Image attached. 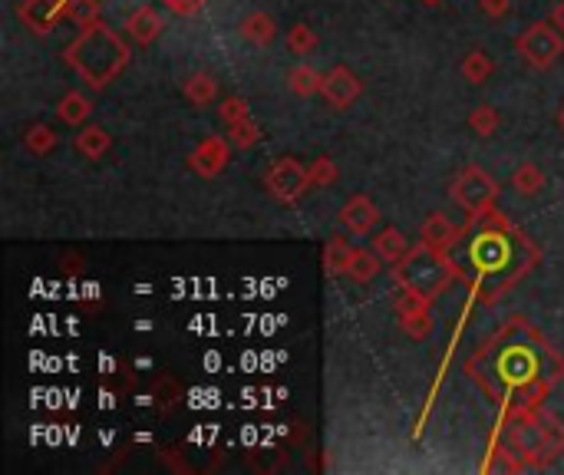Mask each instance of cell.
<instances>
[{
  "label": "cell",
  "mask_w": 564,
  "mask_h": 475,
  "mask_svg": "<svg viewBox=\"0 0 564 475\" xmlns=\"http://www.w3.org/2000/svg\"><path fill=\"white\" fill-rule=\"evenodd\" d=\"M479 7H482V14L485 17H492V20H499L508 14V7H512V0H479Z\"/></svg>",
  "instance_id": "cell-33"
},
{
  "label": "cell",
  "mask_w": 564,
  "mask_h": 475,
  "mask_svg": "<svg viewBox=\"0 0 564 475\" xmlns=\"http://www.w3.org/2000/svg\"><path fill=\"white\" fill-rule=\"evenodd\" d=\"M419 4H426V7H439L442 0H419Z\"/></svg>",
  "instance_id": "cell-35"
},
{
  "label": "cell",
  "mask_w": 564,
  "mask_h": 475,
  "mask_svg": "<svg viewBox=\"0 0 564 475\" xmlns=\"http://www.w3.org/2000/svg\"><path fill=\"white\" fill-rule=\"evenodd\" d=\"M337 222L340 228H347L350 235H370V231L380 225V208H376L367 195H353L337 212Z\"/></svg>",
  "instance_id": "cell-13"
},
{
  "label": "cell",
  "mask_w": 564,
  "mask_h": 475,
  "mask_svg": "<svg viewBox=\"0 0 564 475\" xmlns=\"http://www.w3.org/2000/svg\"><path fill=\"white\" fill-rule=\"evenodd\" d=\"M99 0H63V17L66 20H73L76 27H90L99 20Z\"/></svg>",
  "instance_id": "cell-25"
},
{
  "label": "cell",
  "mask_w": 564,
  "mask_h": 475,
  "mask_svg": "<svg viewBox=\"0 0 564 475\" xmlns=\"http://www.w3.org/2000/svg\"><path fill=\"white\" fill-rule=\"evenodd\" d=\"M502 126V116H499V109H492V106H475L472 113H469V129L475 132V136H482V139H489L495 136Z\"/></svg>",
  "instance_id": "cell-26"
},
{
  "label": "cell",
  "mask_w": 564,
  "mask_h": 475,
  "mask_svg": "<svg viewBox=\"0 0 564 475\" xmlns=\"http://www.w3.org/2000/svg\"><path fill=\"white\" fill-rule=\"evenodd\" d=\"M492 70H495L492 57L482 50H472V53H466V60H462V76H466V83L482 86L492 76Z\"/></svg>",
  "instance_id": "cell-24"
},
{
  "label": "cell",
  "mask_w": 564,
  "mask_h": 475,
  "mask_svg": "<svg viewBox=\"0 0 564 475\" xmlns=\"http://www.w3.org/2000/svg\"><path fill=\"white\" fill-rule=\"evenodd\" d=\"M126 30H129L132 43H139V47H149V43L156 40L159 33L165 30V20L159 17L156 7L142 4V7H136V10H132V14L126 17Z\"/></svg>",
  "instance_id": "cell-14"
},
{
  "label": "cell",
  "mask_w": 564,
  "mask_h": 475,
  "mask_svg": "<svg viewBox=\"0 0 564 475\" xmlns=\"http://www.w3.org/2000/svg\"><path fill=\"white\" fill-rule=\"evenodd\" d=\"M93 113V103H90V96H83L80 90H70V93H63L60 96V103H57V116L63 119L66 126H80L86 123Z\"/></svg>",
  "instance_id": "cell-18"
},
{
  "label": "cell",
  "mask_w": 564,
  "mask_h": 475,
  "mask_svg": "<svg viewBox=\"0 0 564 475\" xmlns=\"http://www.w3.org/2000/svg\"><path fill=\"white\" fill-rule=\"evenodd\" d=\"M512 189L522 195V198H532L545 189V172L538 169L535 162H522L518 169L512 172Z\"/></svg>",
  "instance_id": "cell-21"
},
{
  "label": "cell",
  "mask_w": 564,
  "mask_h": 475,
  "mask_svg": "<svg viewBox=\"0 0 564 475\" xmlns=\"http://www.w3.org/2000/svg\"><path fill=\"white\" fill-rule=\"evenodd\" d=\"M307 179H311V189H327V185L337 182V165L334 159L320 156L317 162L307 165Z\"/></svg>",
  "instance_id": "cell-30"
},
{
  "label": "cell",
  "mask_w": 564,
  "mask_h": 475,
  "mask_svg": "<svg viewBox=\"0 0 564 475\" xmlns=\"http://www.w3.org/2000/svg\"><path fill=\"white\" fill-rule=\"evenodd\" d=\"M380 254H370V248H353V258H350V268L347 274L353 281H360V284H370L376 274H380Z\"/></svg>",
  "instance_id": "cell-22"
},
{
  "label": "cell",
  "mask_w": 564,
  "mask_h": 475,
  "mask_svg": "<svg viewBox=\"0 0 564 475\" xmlns=\"http://www.w3.org/2000/svg\"><path fill=\"white\" fill-rule=\"evenodd\" d=\"M238 33L248 43H254V47H268V43H274V37H278V24H274V17L264 14V10H251V14L241 20Z\"/></svg>",
  "instance_id": "cell-15"
},
{
  "label": "cell",
  "mask_w": 564,
  "mask_h": 475,
  "mask_svg": "<svg viewBox=\"0 0 564 475\" xmlns=\"http://www.w3.org/2000/svg\"><path fill=\"white\" fill-rule=\"evenodd\" d=\"M17 17L30 33L47 37V33L57 27V20L63 17V0H24V4L17 7Z\"/></svg>",
  "instance_id": "cell-12"
},
{
  "label": "cell",
  "mask_w": 564,
  "mask_h": 475,
  "mask_svg": "<svg viewBox=\"0 0 564 475\" xmlns=\"http://www.w3.org/2000/svg\"><path fill=\"white\" fill-rule=\"evenodd\" d=\"M165 7L172 10V14H179V17H195L198 10H202L208 0H162Z\"/></svg>",
  "instance_id": "cell-32"
},
{
  "label": "cell",
  "mask_w": 564,
  "mask_h": 475,
  "mask_svg": "<svg viewBox=\"0 0 564 475\" xmlns=\"http://www.w3.org/2000/svg\"><path fill=\"white\" fill-rule=\"evenodd\" d=\"M320 83H324V73H317L314 66H294L291 73H287V86H291L294 96H314L320 93Z\"/></svg>",
  "instance_id": "cell-23"
},
{
  "label": "cell",
  "mask_w": 564,
  "mask_h": 475,
  "mask_svg": "<svg viewBox=\"0 0 564 475\" xmlns=\"http://www.w3.org/2000/svg\"><path fill=\"white\" fill-rule=\"evenodd\" d=\"M466 225L475 228V238L466 245L469 268H462V284L475 294V301L495 304L535 271L541 251L522 228L508 222L499 208H489L482 218Z\"/></svg>",
  "instance_id": "cell-2"
},
{
  "label": "cell",
  "mask_w": 564,
  "mask_h": 475,
  "mask_svg": "<svg viewBox=\"0 0 564 475\" xmlns=\"http://www.w3.org/2000/svg\"><path fill=\"white\" fill-rule=\"evenodd\" d=\"M390 278L396 287H403V291L423 294L429 301H436V297L446 294L452 284L462 281V264L452 258V254L436 251L419 241V245L406 251L403 261L393 264Z\"/></svg>",
  "instance_id": "cell-4"
},
{
  "label": "cell",
  "mask_w": 564,
  "mask_h": 475,
  "mask_svg": "<svg viewBox=\"0 0 564 475\" xmlns=\"http://www.w3.org/2000/svg\"><path fill=\"white\" fill-rule=\"evenodd\" d=\"M452 198L462 212L469 215V222L482 218L489 208H495V198H499V182L492 179L489 172L479 169V165H466L456 179H452Z\"/></svg>",
  "instance_id": "cell-6"
},
{
  "label": "cell",
  "mask_w": 564,
  "mask_h": 475,
  "mask_svg": "<svg viewBox=\"0 0 564 475\" xmlns=\"http://www.w3.org/2000/svg\"><path fill=\"white\" fill-rule=\"evenodd\" d=\"M466 231H469V225H452L442 212H433L423 225H419V241L429 248H436V251L452 254V248L459 245Z\"/></svg>",
  "instance_id": "cell-11"
},
{
  "label": "cell",
  "mask_w": 564,
  "mask_h": 475,
  "mask_svg": "<svg viewBox=\"0 0 564 475\" xmlns=\"http://www.w3.org/2000/svg\"><path fill=\"white\" fill-rule=\"evenodd\" d=\"M360 93H363L360 76L347 70V66H330L324 73V83H320V96L334 109H350L360 99Z\"/></svg>",
  "instance_id": "cell-10"
},
{
  "label": "cell",
  "mask_w": 564,
  "mask_h": 475,
  "mask_svg": "<svg viewBox=\"0 0 564 475\" xmlns=\"http://www.w3.org/2000/svg\"><path fill=\"white\" fill-rule=\"evenodd\" d=\"M228 162H231V139L221 136H205L188 152V169L202 175V179H215V175L228 169Z\"/></svg>",
  "instance_id": "cell-9"
},
{
  "label": "cell",
  "mask_w": 564,
  "mask_h": 475,
  "mask_svg": "<svg viewBox=\"0 0 564 475\" xmlns=\"http://www.w3.org/2000/svg\"><path fill=\"white\" fill-rule=\"evenodd\" d=\"M350 258H353L350 241H344L340 235L327 238V245H324V274H327V278H340V274H347Z\"/></svg>",
  "instance_id": "cell-19"
},
{
  "label": "cell",
  "mask_w": 564,
  "mask_h": 475,
  "mask_svg": "<svg viewBox=\"0 0 564 475\" xmlns=\"http://www.w3.org/2000/svg\"><path fill=\"white\" fill-rule=\"evenodd\" d=\"M515 53L532 70H548L564 57V33L555 27V20H538L515 37Z\"/></svg>",
  "instance_id": "cell-5"
},
{
  "label": "cell",
  "mask_w": 564,
  "mask_h": 475,
  "mask_svg": "<svg viewBox=\"0 0 564 475\" xmlns=\"http://www.w3.org/2000/svg\"><path fill=\"white\" fill-rule=\"evenodd\" d=\"M228 139H231V146H235V149H251V146H258L261 129L248 116V119H241V123H231L228 126Z\"/></svg>",
  "instance_id": "cell-29"
},
{
  "label": "cell",
  "mask_w": 564,
  "mask_h": 475,
  "mask_svg": "<svg viewBox=\"0 0 564 475\" xmlns=\"http://www.w3.org/2000/svg\"><path fill=\"white\" fill-rule=\"evenodd\" d=\"M551 20H555V27L564 33V0H561V4L555 7V14H551Z\"/></svg>",
  "instance_id": "cell-34"
},
{
  "label": "cell",
  "mask_w": 564,
  "mask_h": 475,
  "mask_svg": "<svg viewBox=\"0 0 564 475\" xmlns=\"http://www.w3.org/2000/svg\"><path fill=\"white\" fill-rule=\"evenodd\" d=\"M466 377L492 403L541 410L551 386L564 380V353L525 317H508L466 360Z\"/></svg>",
  "instance_id": "cell-1"
},
{
  "label": "cell",
  "mask_w": 564,
  "mask_h": 475,
  "mask_svg": "<svg viewBox=\"0 0 564 475\" xmlns=\"http://www.w3.org/2000/svg\"><path fill=\"white\" fill-rule=\"evenodd\" d=\"M287 50L294 53V57H307V53L317 50V30H311L307 24H294L287 30Z\"/></svg>",
  "instance_id": "cell-28"
},
{
  "label": "cell",
  "mask_w": 564,
  "mask_h": 475,
  "mask_svg": "<svg viewBox=\"0 0 564 475\" xmlns=\"http://www.w3.org/2000/svg\"><path fill=\"white\" fill-rule=\"evenodd\" d=\"M264 189L281 205H294L311 192V179H307V165L297 159H278L264 175Z\"/></svg>",
  "instance_id": "cell-7"
},
{
  "label": "cell",
  "mask_w": 564,
  "mask_h": 475,
  "mask_svg": "<svg viewBox=\"0 0 564 475\" xmlns=\"http://www.w3.org/2000/svg\"><path fill=\"white\" fill-rule=\"evenodd\" d=\"M393 311L396 320H400L403 334L413 337V340H429L436 330V317H433V301L423 294H413V291H403L393 297Z\"/></svg>",
  "instance_id": "cell-8"
},
{
  "label": "cell",
  "mask_w": 564,
  "mask_h": 475,
  "mask_svg": "<svg viewBox=\"0 0 564 475\" xmlns=\"http://www.w3.org/2000/svg\"><path fill=\"white\" fill-rule=\"evenodd\" d=\"M558 126H561V129H564V106H561V109H558Z\"/></svg>",
  "instance_id": "cell-36"
},
{
  "label": "cell",
  "mask_w": 564,
  "mask_h": 475,
  "mask_svg": "<svg viewBox=\"0 0 564 475\" xmlns=\"http://www.w3.org/2000/svg\"><path fill=\"white\" fill-rule=\"evenodd\" d=\"M218 116L225 119V126H231V123H241V119H248V116H251L248 99H241V96H228L225 103H221Z\"/></svg>",
  "instance_id": "cell-31"
},
{
  "label": "cell",
  "mask_w": 564,
  "mask_h": 475,
  "mask_svg": "<svg viewBox=\"0 0 564 475\" xmlns=\"http://www.w3.org/2000/svg\"><path fill=\"white\" fill-rule=\"evenodd\" d=\"M63 60L90 90H103L106 83H113L126 70L129 43L109 24L96 20V24L76 33V40L63 50Z\"/></svg>",
  "instance_id": "cell-3"
},
{
  "label": "cell",
  "mask_w": 564,
  "mask_h": 475,
  "mask_svg": "<svg viewBox=\"0 0 564 475\" xmlns=\"http://www.w3.org/2000/svg\"><path fill=\"white\" fill-rule=\"evenodd\" d=\"M409 248H413V245H409L406 235H403L400 228H383L380 235L373 238V251L380 254V261H383V264H390V268H393L396 261H403V258H406V251H409Z\"/></svg>",
  "instance_id": "cell-16"
},
{
  "label": "cell",
  "mask_w": 564,
  "mask_h": 475,
  "mask_svg": "<svg viewBox=\"0 0 564 475\" xmlns=\"http://www.w3.org/2000/svg\"><path fill=\"white\" fill-rule=\"evenodd\" d=\"M182 93L192 106H212V99L218 96V80L212 73H192L182 83Z\"/></svg>",
  "instance_id": "cell-20"
},
{
  "label": "cell",
  "mask_w": 564,
  "mask_h": 475,
  "mask_svg": "<svg viewBox=\"0 0 564 475\" xmlns=\"http://www.w3.org/2000/svg\"><path fill=\"white\" fill-rule=\"evenodd\" d=\"M24 146H27V152H33V156H47V152L57 149V132H53L50 126L37 123L24 132Z\"/></svg>",
  "instance_id": "cell-27"
},
{
  "label": "cell",
  "mask_w": 564,
  "mask_h": 475,
  "mask_svg": "<svg viewBox=\"0 0 564 475\" xmlns=\"http://www.w3.org/2000/svg\"><path fill=\"white\" fill-rule=\"evenodd\" d=\"M73 146H76V152H80V156L96 162V159L106 156L109 146H113V136H109L103 126H86V129H80V136L73 139Z\"/></svg>",
  "instance_id": "cell-17"
}]
</instances>
